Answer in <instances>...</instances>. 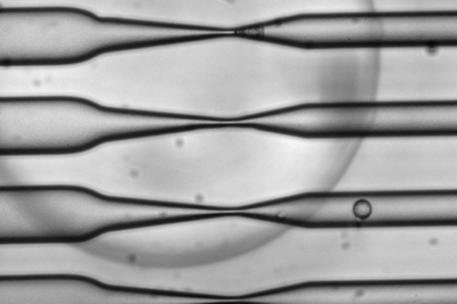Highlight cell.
Listing matches in <instances>:
<instances>
[{"label": "cell", "instance_id": "cell-1", "mask_svg": "<svg viewBox=\"0 0 457 304\" xmlns=\"http://www.w3.org/2000/svg\"><path fill=\"white\" fill-rule=\"evenodd\" d=\"M292 137L209 122L62 155H2L0 186H76L121 201L241 213L287 198L284 152Z\"/></svg>", "mask_w": 457, "mask_h": 304}, {"label": "cell", "instance_id": "cell-2", "mask_svg": "<svg viewBox=\"0 0 457 304\" xmlns=\"http://www.w3.org/2000/svg\"><path fill=\"white\" fill-rule=\"evenodd\" d=\"M286 50L236 33L121 48L73 65L0 66V96L65 97L135 114L245 122L287 109Z\"/></svg>", "mask_w": 457, "mask_h": 304}, {"label": "cell", "instance_id": "cell-3", "mask_svg": "<svg viewBox=\"0 0 457 304\" xmlns=\"http://www.w3.org/2000/svg\"><path fill=\"white\" fill-rule=\"evenodd\" d=\"M2 66H62L121 48L212 36L106 21L51 2H0Z\"/></svg>", "mask_w": 457, "mask_h": 304}, {"label": "cell", "instance_id": "cell-4", "mask_svg": "<svg viewBox=\"0 0 457 304\" xmlns=\"http://www.w3.org/2000/svg\"><path fill=\"white\" fill-rule=\"evenodd\" d=\"M2 242H77L104 232L207 210L121 201L76 186L6 187L0 193Z\"/></svg>", "mask_w": 457, "mask_h": 304}, {"label": "cell", "instance_id": "cell-5", "mask_svg": "<svg viewBox=\"0 0 457 304\" xmlns=\"http://www.w3.org/2000/svg\"><path fill=\"white\" fill-rule=\"evenodd\" d=\"M0 115L2 155H62L116 138L209 123L113 111L65 97L2 100Z\"/></svg>", "mask_w": 457, "mask_h": 304}, {"label": "cell", "instance_id": "cell-6", "mask_svg": "<svg viewBox=\"0 0 457 304\" xmlns=\"http://www.w3.org/2000/svg\"><path fill=\"white\" fill-rule=\"evenodd\" d=\"M245 215L305 226L456 224V193H314L268 202Z\"/></svg>", "mask_w": 457, "mask_h": 304}, {"label": "cell", "instance_id": "cell-7", "mask_svg": "<svg viewBox=\"0 0 457 304\" xmlns=\"http://www.w3.org/2000/svg\"><path fill=\"white\" fill-rule=\"evenodd\" d=\"M241 35L288 46L321 50L455 44L456 16L454 13L312 14L286 19Z\"/></svg>", "mask_w": 457, "mask_h": 304}, {"label": "cell", "instance_id": "cell-8", "mask_svg": "<svg viewBox=\"0 0 457 304\" xmlns=\"http://www.w3.org/2000/svg\"><path fill=\"white\" fill-rule=\"evenodd\" d=\"M243 123L310 138L456 134V104H316L286 109Z\"/></svg>", "mask_w": 457, "mask_h": 304}, {"label": "cell", "instance_id": "cell-9", "mask_svg": "<svg viewBox=\"0 0 457 304\" xmlns=\"http://www.w3.org/2000/svg\"><path fill=\"white\" fill-rule=\"evenodd\" d=\"M106 21L241 35L290 19L287 4L272 2H51Z\"/></svg>", "mask_w": 457, "mask_h": 304}, {"label": "cell", "instance_id": "cell-10", "mask_svg": "<svg viewBox=\"0 0 457 304\" xmlns=\"http://www.w3.org/2000/svg\"><path fill=\"white\" fill-rule=\"evenodd\" d=\"M372 103L456 104V45L378 48Z\"/></svg>", "mask_w": 457, "mask_h": 304}, {"label": "cell", "instance_id": "cell-11", "mask_svg": "<svg viewBox=\"0 0 457 304\" xmlns=\"http://www.w3.org/2000/svg\"><path fill=\"white\" fill-rule=\"evenodd\" d=\"M261 303H457L456 281H363L307 284L254 296Z\"/></svg>", "mask_w": 457, "mask_h": 304}, {"label": "cell", "instance_id": "cell-12", "mask_svg": "<svg viewBox=\"0 0 457 304\" xmlns=\"http://www.w3.org/2000/svg\"><path fill=\"white\" fill-rule=\"evenodd\" d=\"M195 296L160 294L107 286L96 280L76 275H37L2 277L0 303H116L178 304L205 303Z\"/></svg>", "mask_w": 457, "mask_h": 304}]
</instances>
